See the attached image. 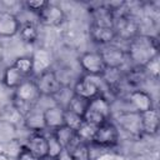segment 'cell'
I'll return each mask as SVG.
<instances>
[{"label":"cell","instance_id":"cell-30","mask_svg":"<svg viewBox=\"0 0 160 160\" xmlns=\"http://www.w3.org/2000/svg\"><path fill=\"white\" fill-rule=\"evenodd\" d=\"M49 1H45V0H29V1H26L25 2V6H26V9L28 10H30V11H32V12H39V11H41L45 6H46V4H48Z\"/></svg>","mask_w":160,"mask_h":160},{"label":"cell","instance_id":"cell-4","mask_svg":"<svg viewBox=\"0 0 160 160\" xmlns=\"http://www.w3.org/2000/svg\"><path fill=\"white\" fill-rule=\"evenodd\" d=\"M40 98H41V94L38 89L35 80H30V79H26L25 81H22L14 91L15 101L20 102L21 105H25L28 110L35 106V104L40 100Z\"/></svg>","mask_w":160,"mask_h":160},{"label":"cell","instance_id":"cell-34","mask_svg":"<svg viewBox=\"0 0 160 160\" xmlns=\"http://www.w3.org/2000/svg\"><path fill=\"white\" fill-rule=\"evenodd\" d=\"M0 160H12V159H11L5 151H1V150H0Z\"/></svg>","mask_w":160,"mask_h":160},{"label":"cell","instance_id":"cell-36","mask_svg":"<svg viewBox=\"0 0 160 160\" xmlns=\"http://www.w3.org/2000/svg\"><path fill=\"white\" fill-rule=\"evenodd\" d=\"M36 160H40V159H36Z\"/></svg>","mask_w":160,"mask_h":160},{"label":"cell","instance_id":"cell-1","mask_svg":"<svg viewBox=\"0 0 160 160\" xmlns=\"http://www.w3.org/2000/svg\"><path fill=\"white\" fill-rule=\"evenodd\" d=\"M126 56L138 68H145L154 59L159 58V44L156 38L138 34L129 40Z\"/></svg>","mask_w":160,"mask_h":160},{"label":"cell","instance_id":"cell-9","mask_svg":"<svg viewBox=\"0 0 160 160\" xmlns=\"http://www.w3.org/2000/svg\"><path fill=\"white\" fill-rule=\"evenodd\" d=\"M38 20L42 26L55 28V26H59L64 22L65 14L60 6L48 2L46 6L41 11L38 12Z\"/></svg>","mask_w":160,"mask_h":160},{"label":"cell","instance_id":"cell-13","mask_svg":"<svg viewBox=\"0 0 160 160\" xmlns=\"http://www.w3.org/2000/svg\"><path fill=\"white\" fill-rule=\"evenodd\" d=\"M90 39L101 46L111 44L116 38V31L112 26H99V25H90L89 28Z\"/></svg>","mask_w":160,"mask_h":160},{"label":"cell","instance_id":"cell-28","mask_svg":"<svg viewBox=\"0 0 160 160\" xmlns=\"http://www.w3.org/2000/svg\"><path fill=\"white\" fill-rule=\"evenodd\" d=\"M82 121H84L82 116L78 115L76 112H74L69 109H65V111H64V125L65 126L76 131L80 128V125L82 124Z\"/></svg>","mask_w":160,"mask_h":160},{"label":"cell","instance_id":"cell-32","mask_svg":"<svg viewBox=\"0 0 160 160\" xmlns=\"http://www.w3.org/2000/svg\"><path fill=\"white\" fill-rule=\"evenodd\" d=\"M145 69H150V75H152L154 78H158V75H159V58L154 59L149 65L145 66Z\"/></svg>","mask_w":160,"mask_h":160},{"label":"cell","instance_id":"cell-33","mask_svg":"<svg viewBox=\"0 0 160 160\" xmlns=\"http://www.w3.org/2000/svg\"><path fill=\"white\" fill-rule=\"evenodd\" d=\"M15 160H36V159L25 149V146H22L21 151H20L19 155L15 158Z\"/></svg>","mask_w":160,"mask_h":160},{"label":"cell","instance_id":"cell-2","mask_svg":"<svg viewBox=\"0 0 160 160\" xmlns=\"http://www.w3.org/2000/svg\"><path fill=\"white\" fill-rule=\"evenodd\" d=\"M111 116V108L109 100L101 94L91 100L88 101L85 112L82 115L84 121L99 126L110 120Z\"/></svg>","mask_w":160,"mask_h":160},{"label":"cell","instance_id":"cell-12","mask_svg":"<svg viewBox=\"0 0 160 160\" xmlns=\"http://www.w3.org/2000/svg\"><path fill=\"white\" fill-rule=\"evenodd\" d=\"M24 125L31 132H42L46 129L44 110L32 106L24 114Z\"/></svg>","mask_w":160,"mask_h":160},{"label":"cell","instance_id":"cell-26","mask_svg":"<svg viewBox=\"0 0 160 160\" xmlns=\"http://www.w3.org/2000/svg\"><path fill=\"white\" fill-rule=\"evenodd\" d=\"M21 74H24L25 76H31L34 74V64H32V59L31 56H19L15 59L14 64H12Z\"/></svg>","mask_w":160,"mask_h":160},{"label":"cell","instance_id":"cell-10","mask_svg":"<svg viewBox=\"0 0 160 160\" xmlns=\"http://www.w3.org/2000/svg\"><path fill=\"white\" fill-rule=\"evenodd\" d=\"M24 146L35 159H48V138L44 132H31Z\"/></svg>","mask_w":160,"mask_h":160},{"label":"cell","instance_id":"cell-29","mask_svg":"<svg viewBox=\"0 0 160 160\" xmlns=\"http://www.w3.org/2000/svg\"><path fill=\"white\" fill-rule=\"evenodd\" d=\"M98 126L92 125V124H89L86 121H82V124L80 125V128L76 130V136L82 140V141H86V142H91V139L95 134V130H96Z\"/></svg>","mask_w":160,"mask_h":160},{"label":"cell","instance_id":"cell-11","mask_svg":"<svg viewBox=\"0 0 160 160\" xmlns=\"http://www.w3.org/2000/svg\"><path fill=\"white\" fill-rule=\"evenodd\" d=\"M118 124L119 126L126 131L128 134L132 136H140L142 135L141 131V121H140V114L131 110V111H124L118 115Z\"/></svg>","mask_w":160,"mask_h":160},{"label":"cell","instance_id":"cell-24","mask_svg":"<svg viewBox=\"0 0 160 160\" xmlns=\"http://www.w3.org/2000/svg\"><path fill=\"white\" fill-rule=\"evenodd\" d=\"M38 35H39V31H38V28L35 24L32 22H25L20 26V30H19V36L20 39L26 42V44H34L38 39Z\"/></svg>","mask_w":160,"mask_h":160},{"label":"cell","instance_id":"cell-8","mask_svg":"<svg viewBox=\"0 0 160 160\" xmlns=\"http://www.w3.org/2000/svg\"><path fill=\"white\" fill-rule=\"evenodd\" d=\"M79 64L86 75L101 76L106 70L99 51H86L79 58Z\"/></svg>","mask_w":160,"mask_h":160},{"label":"cell","instance_id":"cell-15","mask_svg":"<svg viewBox=\"0 0 160 160\" xmlns=\"http://www.w3.org/2000/svg\"><path fill=\"white\" fill-rule=\"evenodd\" d=\"M129 101L134 109V111L141 114L148 110L154 109V101L149 92L144 90H134L129 94Z\"/></svg>","mask_w":160,"mask_h":160},{"label":"cell","instance_id":"cell-31","mask_svg":"<svg viewBox=\"0 0 160 160\" xmlns=\"http://www.w3.org/2000/svg\"><path fill=\"white\" fill-rule=\"evenodd\" d=\"M92 160H124V156L115 154V152H104Z\"/></svg>","mask_w":160,"mask_h":160},{"label":"cell","instance_id":"cell-18","mask_svg":"<svg viewBox=\"0 0 160 160\" xmlns=\"http://www.w3.org/2000/svg\"><path fill=\"white\" fill-rule=\"evenodd\" d=\"M140 121H141V131L145 135H155L159 131L160 126V118L156 109L148 110L145 112L140 114Z\"/></svg>","mask_w":160,"mask_h":160},{"label":"cell","instance_id":"cell-16","mask_svg":"<svg viewBox=\"0 0 160 160\" xmlns=\"http://www.w3.org/2000/svg\"><path fill=\"white\" fill-rule=\"evenodd\" d=\"M65 152L71 160H92L90 144L80 140L78 136L65 149Z\"/></svg>","mask_w":160,"mask_h":160},{"label":"cell","instance_id":"cell-22","mask_svg":"<svg viewBox=\"0 0 160 160\" xmlns=\"http://www.w3.org/2000/svg\"><path fill=\"white\" fill-rule=\"evenodd\" d=\"M26 79H29V78L25 76L24 74H21L14 65L8 66L2 74V84L9 89H16Z\"/></svg>","mask_w":160,"mask_h":160},{"label":"cell","instance_id":"cell-20","mask_svg":"<svg viewBox=\"0 0 160 160\" xmlns=\"http://www.w3.org/2000/svg\"><path fill=\"white\" fill-rule=\"evenodd\" d=\"M18 140V128L9 119H0V145L5 146Z\"/></svg>","mask_w":160,"mask_h":160},{"label":"cell","instance_id":"cell-5","mask_svg":"<svg viewBox=\"0 0 160 160\" xmlns=\"http://www.w3.org/2000/svg\"><path fill=\"white\" fill-rule=\"evenodd\" d=\"M99 78L100 76H91L86 74L82 75L75 82L72 94L88 101L101 95V86H100V82L98 81Z\"/></svg>","mask_w":160,"mask_h":160},{"label":"cell","instance_id":"cell-23","mask_svg":"<svg viewBox=\"0 0 160 160\" xmlns=\"http://www.w3.org/2000/svg\"><path fill=\"white\" fill-rule=\"evenodd\" d=\"M51 132L54 134V136L56 138V140L60 142V145L64 148V150H65V149L74 141V139L76 138V131L72 130V129H70V128H68V126H65V125H62V126H60V128L52 130Z\"/></svg>","mask_w":160,"mask_h":160},{"label":"cell","instance_id":"cell-14","mask_svg":"<svg viewBox=\"0 0 160 160\" xmlns=\"http://www.w3.org/2000/svg\"><path fill=\"white\" fill-rule=\"evenodd\" d=\"M19 19L8 11L0 12V38H12L19 34L20 30Z\"/></svg>","mask_w":160,"mask_h":160},{"label":"cell","instance_id":"cell-17","mask_svg":"<svg viewBox=\"0 0 160 160\" xmlns=\"http://www.w3.org/2000/svg\"><path fill=\"white\" fill-rule=\"evenodd\" d=\"M64 111H65V108L58 104L44 109V119H45L46 129L52 131L64 125Z\"/></svg>","mask_w":160,"mask_h":160},{"label":"cell","instance_id":"cell-35","mask_svg":"<svg viewBox=\"0 0 160 160\" xmlns=\"http://www.w3.org/2000/svg\"><path fill=\"white\" fill-rule=\"evenodd\" d=\"M2 56H4V46H2V44L0 41V62L2 61Z\"/></svg>","mask_w":160,"mask_h":160},{"label":"cell","instance_id":"cell-21","mask_svg":"<svg viewBox=\"0 0 160 160\" xmlns=\"http://www.w3.org/2000/svg\"><path fill=\"white\" fill-rule=\"evenodd\" d=\"M32 64H34V74L38 75L49 70L51 65V54L46 49H38L31 55Z\"/></svg>","mask_w":160,"mask_h":160},{"label":"cell","instance_id":"cell-25","mask_svg":"<svg viewBox=\"0 0 160 160\" xmlns=\"http://www.w3.org/2000/svg\"><path fill=\"white\" fill-rule=\"evenodd\" d=\"M46 138H48V159L59 160V158L64 152V148L60 145V142L56 140V138L51 131L50 134L46 135Z\"/></svg>","mask_w":160,"mask_h":160},{"label":"cell","instance_id":"cell-3","mask_svg":"<svg viewBox=\"0 0 160 160\" xmlns=\"http://www.w3.org/2000/svg\"><path fill=\"white\" fill-rule=\"evenodd\" d=\"M119 142V128L112 121H106L99 125L91 139L92 145L99 148H114Z\"/></svg>","mask_w":160,"mask_h":160},{"label":"cell","instance_id":"cell-19","mask_svg":"<svg viewBox=\"0 0 160 160\" xmlns=\"http://www.w3.org/2000/svg\"><path fill=\"white\" fill-rule=\"evenodd\" d=\"M91 24L99 25V26H112L115 22V14L111 8H108L105 5H100L98 8L91 9Z\"/></svg>","mask_w":160,"mask_h":160},{"label":"cell","instance_id":"cell-6","mask_svg":"<svg viewBox=\"0 0 160 160\" xmlns=\"http://www.w3.org/2000/svg\"><path fill=\"white\" fill-rule=\"evenodd\" d=\"M104 65L106 69H112V70H120L125 62H126V51H124L121 48L114 45V44H109L105 45L100 49L99 51Z\"/></svg>","mask_w":160,"mask_h":160},{"label":"cell","instance_id":"cell-27","mask_svg":"<svg viewBox=\"0 0 160 160\" xmlns=\"http://www.w3.org/2000/svg\"><path fill=\"white\" fill-rule=\"evenodd\" d=\"M86 105H88V100L81 99V98H79V96H76V95L72 94V96L70 98V100H69V102L66 104L65 109H69V110L76 112L78 115L82 116L84 112H85Z\"/></svg>","mask_w":160,"mask_h":160},{"label":"cell","instance_id":"cell-7","mask_svg":"<svg viewBox=\"0 0 160 160\" xmlns=\"http://www.w3.org/2000/svg\"><path fill=\"white\" fill-rule=\"evenodd\" d=\"M35 82L38 85V89H39L41 96H55L62 89V84H61L60 79L50 69L39 74L36 76Z\"/></svg>","mask_w":160,"mask_h":160}]
</instances>
